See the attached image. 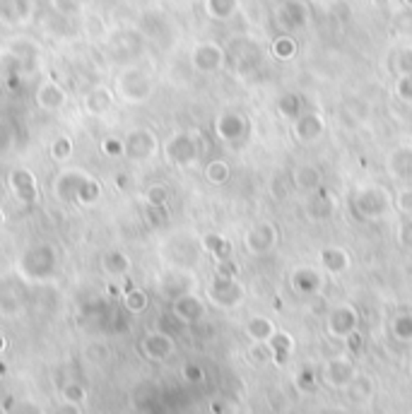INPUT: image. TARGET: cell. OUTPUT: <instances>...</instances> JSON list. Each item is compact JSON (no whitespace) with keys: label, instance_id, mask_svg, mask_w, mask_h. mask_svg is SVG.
Here are the masks:
<instances>
[{"label":"cell","instance_id":"obj_1","mask_svg":"<svg viewBox=\"0 0 412 414\" xmlns=\"http://www.w3.org/2000/svg\"><path fill=\"white\" fill-rule=\"evenodd\" d=\"M58 248L48 241H37L17 256L15 270L27 282H51L58 275Z\"/></svg>","mask_w":412,"mask_h":414},{"label":"cell","instance_id":"obj_2","mask_svg":"<svg viewBox=\"0 0 412 414\" xmlns=\"http://www.w3.org/2000/svg\"><path fill=\"white\" fill-rule=\"evenodd\" d=\"M113 92L121 102L126 104H145L147 99L155 92V79L147 70L138 68V66H128L123 68L121 73L116 75V82H113Z\"/></svg>","mask_w":412,"mask_h":414},{"label":"cell","instance_id":"obj_3","mask_svg":"<svg viewBox=\"0 0 412 414\" xmlns=\"http://www.w3.org/2000/svg\"><path fill=\"white\" fill-rule=\"evenodd\" d=\"M203 149H205V144H203L200 133L178 131L165 142V157L169 164H174V167L188 169L200 159Z\"/></svg>","mask_w":412,"mask_h":414},{"label":"cell","instance_id":"obj_4","mask_svg":"<svg viewBox=\"0 0 412 414\" xmlns=\"http://www.w3.org/2000/svg\"><path fill=\"white\" fill-rule=\"evenodd\" d=\"M89 173L84 169H77V167H68L63 171H58L51 181V193L53 198H58L61 203L66 205H75L77 203V196H80L82 186L89 181Z\"/></svg>","mask_w":412,"mask_h":414},{"label":"cell","instance_id":"obj_5","mask_svg":"<svg viewBox=\"0 0 412 414\" xmlns=\"http://www.w3.org/2000/svg\"><path fill=\"white\" fill-rule=\"evenodd\" d=\"M8 191L22 207H32L39 203V181L27 167H17L8 173Z\"/></svg>","mask_w":412,"mask_h":414},{"label":"cell","instance_id":"obj_6","mask_svg":"<svg viewBox=\"0 0 412 414\" xmlns=\"http://www.w3.org/2000/svg\"><path fill=\"white\" fill-rule=\"evenodd\" d=\"M123 147H126V157L131 162H150L160 152V140L150 128H133L131 133L123 135Z\"/></svg>","mask_w":412,"mask_h":414},{"label":"cell","instance_id":"obj_7","mask_svg":"<svg viewBox=\"0 0 412 414\" xmlns=\"http://www.w3.org/2000/svg\"><path fill=\"white\" fill-rule=\"evenodd\" d=\"M352 205H355V209L362 217H369V219L384 217L391 207V196L381 186H371L359 191V196L352 200Z\"/></svg>","mask_w":412,"mask_h":414},{"label":"cell","instance_id":"obj_8","mask_svg":"<svg viewBox=\"0 0 412 414\" xmlns=\"http://www.w3.org/2000/svg\"><path fill=\"white\" fill-rule=\"evenodd\" d=\"M37 15V0H0V24L24 27Z\"/></svg>","mask_w":412,"mask_h":414},{"label":"cell","instance_id":"obj_9","mask_svg":"<svg viewBox=\"0 0 412 414\" xmlns=\"http://www.w3.org/2000/svg\"><path fill=\"white\" fill-rule=\"evenodd\" d=\"M34 102L41 111L46 113H58L68 106V92L63 84H58L56 79H46L37 87L34 92Z\"/></svg>","mask_w":412,"mask_h":414},{"label":"cell","instance_id":"obj_10","mask_svg":"<svg viewBox=\"0 0 412 414\" xmlns=\"http://www.w3.org/2000/svg\"><path fill=\"white\" fill-rule=\"evenodd\" d=\"M207 297L222 308H232L241 301L244 297V289L239 287L236 277H222V275H215V279L210 282L207 287Z\"/></svg>","mask_w":412,"mask_h":414},{"label":"cell","instance_id":"obj_11","mask_svg":"<svg viewBox=\"0 0 412 414\" xmlns=\"http://www.w3.org/2000/svg\"><path fill=\"white\" fill-rule=\"evenodd\" d=\"M82 106L89 116L104 118L113 111V106H116V92H113L111 87H106V84H97V87H92L87 94H84Z\"/></svg>","mask_w":412,"mask_h":414},{"label":"cell","instance_id":"obj_12","mask_svg":"<svg viewBox=\"0 0 412 414\" xmlns=\"http://www.w3.org/2000/svg\"><path fill=\"white\" fill-rule=\"evenodd\" d=\"M191 63H193V68H196L198 73H203V75L217 73V70L225 66V51H222V46H217V44L203 41V44H198V46L193 48Z\"/></svg>","mask_w":412,"mask_h":414},{"label":"cell","instance_id":"obj_13","mask_svg":"<svg viewBox=\"0 0 412 414\" xmlns=\"http://www.w3.org/2000/svg\"><path fill=\"white\" fill-rule=\"evenodd\" d=\"M277 243V229L270 222H258L246 234V248L251 253H268L272 251Z\"/></svg>","mask_w":412,"mask_h":414},{"label":"cell","instance_id":"obj_14","mask_svg":"<svg viewBox=\"0 0 412 414\" xmlns=\"http://www.w3.org/2000/svg\"><path fill=\"white\" fill-rule=\"evenodd\" d=\"M246 121L241 113H234V111H225L217 116L215 121V135L225 142H239L241 138L246 135Z\"/></svg>","mask_w":412,"mask_h":414},{"label":"cell","instance_id":"obj_15","mask_svg":"<svg viewBox=\"0 0 412 414\" xmlns=\"http://www.w3.org/2000/svg\"><path fill=\"white\" fill-rule=\"evenodd\" d=\"M328 330L335 337H350L357 330V311L350 303H340L333 308L328 316Z\"/></svg>","mask_w":412,"mask_h":414},{"label":"cell","instance_id":"obj_16","mask_svg":"<svg viewBox=\"0 0 412 414\" xmlns=\"http://www.w3.org/2000/svg\"><path fill=\"white\" fill-rule=\"evenodd\" d=\"M171 311L181 323H198L205 316V303H203L196 294H178V297L174 299Z\"/></svg>","mask_w":412,"mask_h":414},{"label":"cell","instance_id":"obj_17","mask_svg":"<svg viewBox=\"0 0 412 414\" xmlns=\"http://www.w3.org/2000/svg\"><path fill=\"white\" fill-rule=\"evenodd\" d=\"M142 354L152 361H165L174 354V340L167 335V332H147L140 342Z\"/></svg>","mask_w":412,"mask_h":414},{"label":"cell","instance_id":"obj_18","mask_svg":"<svg viewBox=\"0 0 412 414\" xmlns=\"http://www.w3.org/2000/svg\"><path fill=\"white\" fill-rule=\"evenodd\" d=\"M355 376H357L355 364L347 357L330 359V361L326 364V381H328L333 388H347L355 381Z\"/></svg>","mask_w":412,"mask_h":414},{"label":"cell","instance_id":"obj_19","mask_svg":"<svg viewBox=\"0 0 412 414\" xmlns=\"http://www.w3.org/2000/svg\"><path fill=\"white\" fill-rule=\"evenodd\" d=\"M321 133H324V118L316 111H301L294 118V135L301 142H314L321 138Z\"/></svg>","mask_w":412,"mask_h":414},{"label":"cell","instance_id":"obj_20","mask_svg":"<svg viewBox=\"0 0 412 414\" xmlns=\"http://www.w3.org/2000/svg\"><path fill=\"white\" fill-rule=\"evenodd\" d=\"M10 51L17 56V61L22 63V70L24 75H32L34 70L39 68V58H41V51H39V46L32 41V39H15L12 44H10Z\"/></svg>","mask_w":412,"mask_h":414},{"label":"cell","instance_id":"obj_21","mask_svg":"<svg viewBox=\"0 0 412 414\" xmlns=\"http://www.w3.org/2000/svg\"><path fill=\"white\" fill-rule=\"evenodd\" d=\"M306 19H309V12L299 0H287L277 8V22L285 29H301Z\"/></svg>","mask_w":412,"mask_h":414},{"label":"cell","instance_id":"obj_22","mask_svg":"<svg viewBox=\"0 0 412 414\" xmlns=\"http://www.w3.org/2000/svg\"><path fill=\"white\" fill-rule=\"evenodd\" d=\"M102 270L109 277H123L131 270V256L121 248H109L102 256Z\"/></svg>","mask_w":412,"mask_h":414},{"label":"cell","instance_id":"obj_23","mask_svg":"<svg viewBox=\"0 0 412 414\" xmlns=\"http://www.w3.org/2000/svg\"><path fill=\"white\" fill-rule=\"evenodd\" d=\"M19 77H24V70H22V63L17 61V56H15L10 48L0 51V79H3L5 84H10V87H15Z\"/></svg>","mask_w":412,"mask_h":414},{"label":"cell","instance_id":"obj_24","mask_svg":"<svg viewBox=\"0 0 412 414\" xmlns=\"http://www.w3.org/2000/svg\"><path fill=\"white\" fill-rule=\"evenodd\" d=\"M321 263H324L326 270L335 272V275H340V272H345L347 267H350V253L345 251V248H324L321 251Z\"/></svg>","mask_w":412,"mask_h":414},{"label":"cell","instance_id":"obj_25","mask_svg":"<svg viewBox=\"0 0 412 414\" xmlns=\"http://www.w3.org/2000/svg\"><path fill=\"white\" fill-rule=\"evenodd\" d=\"M292 183H294L299 191H306V193H314L316 188H319V183H321V173H319V169L316 167H299V169H294V173H292Z\"/></svg>","mask_w":412,"mask_h":414},{"label":"cell","instance_id":"obj_26","mask_svg":"<svg viewBox=\"0 0 412 414\" xmlns=\"http://www.w3.org/2000/svg\"><path fill=\"white\" fill-rule=\"evenodd\" d=\"M48 154H51V159L56 164L71 162L73 154H75V142H73L71 135H56L48 144Z\"/></svg>","mask_w":412,"mask_h":414},{"label":"cell","instance_id":"obj_27","mask_svg":"<svg viewBox=\"0 0 412 414\" xmlns=\"http://www.w3.org/2000/svg\"><path fill=\"white\" fill-rule=\"evenodd\" d=\"M246 332L253 342H268L272 335H275V326H272L270 318L265 316H253L246 326Z\"/></svg>","mask_w":412,"mask_h":414},{"label":"cell","instance_id":"obj_28","mask_svg":"<svg viewBox=\"0 0 412 414\" xmlns=\"http://www.w3.org/2000/svg\"><path fill=\"white\" fill-rule=\"evenodd\" d=\"M19 308H22V301L17 299V287L10 282L0 284V313L3 316H17Z\"/></svg>","mask_w":412,"mask_h":414},{"label":"cell","instance_id":"obj_29","mask_svg":"<svg viewBox=\"0 0 412 414\" xmlns=\"http://www.w3.org/2000/svg\"><path fill=\"white\" fill-rule=\"evenodd\" d=\"M203 248H205L210 256H215L217 261L232 258V243L227 241L222 234H207V236H203Z\"/></svg>","mask_w":412,"mask_h":414},{"label":"cell","instance_id":"obj_30","mask_svg":"<svg viewBox=\"0 0 412 414\" xmlns=\"http://www.w3.org/2000/svg\"><path fill=\"white\" fill-rule=\"evenodd\" d=\"M292 337L287 335V332H282V330H275V335L268 340V347H270V352H272V359L275 361H287L290 359V354H292Z\"/></svg>","mask_w":412,"mask_h":414},{"label":"cell","instance_id":"obj_31","mask_svg":"<svg viewBox=\"0 0 412 414\" xmlns=\"http://www.w3.org/2000/svg\"><path fill=\"white\" fill-rule=\"evenodd\" d=\"M374 391H376L374 381H371V378H366V376H359V373H357L355 381L347 386V393H350V397H352V400H357V402L371 400V397H374Z\"/></svg>","mask_w":412,"mask_h":414},{"label":"cell","instance_id":"obj_32","mask_svg":"<svg viewBox=\"0 0 412 414\" xmlns=\"http://www.w3.org/2000/svg\"><path fill=\"white\" fill-rule=\"evenodd\" d=\"M239 10V0H205V12L212 19H230Z\"/></svg>","mask_w":412,"mask_h":414},{"label":"cell","instance_id":"obj_33","mask_svg":"<svg viewBox=\"0 0 412 414\" xmlns=\"http://www.w3.org/2000/svg\"><path fill=\"white\" fill-rule=\"evenodd\" d=\"M102 183L97 181V178H89L87 183L82 186V191H80V196H77V203L75 205L77 207H82V209H89V207H94L97 205L99 200H102Z\"/></svg>","mask_w":412,"mask_h":414},{"label":"cell","instance_id":"obj_34","mask_svg":"<svg viewBox=\"0 0 412 414\" xmlns=\"http://www.w3.org/2000/svg\"><path fill=\"white\" fill-rule=\"evenodd\" d=\"M123 306H126V311H131V313H142L147 306H150V297H147L145 289L131 287V289H126V294H123Z\"/></svg>","mask_w":412,"mask_h":414},{"label":"cell","instance_id":"obj_35","mask_svg":"<svg viewBox=\"0 0 412 414\" xmlns=\"http://www.w3.org/2000/svg\"><path fill=\"white\" fill-rule=\"evenodd\" d=\"M277 111H280V116L292 118V121H294V118L304 111V102H301L299 94L287 92V94H282V97L277 99Z\"/></svg>","mask_w":412,"mask_h":414},{"label":"cell","instance_id":"obj_36","mask_svg":"<svg viewBox=\"0 0 412 414\" xmlns=\"http://www.w3.org/2000/svg\"><path fill=\"white\" fill-rule=\"evenodd\" d=\"M292 282H294V287L299 289V292L304 294H311L319 289L321 284V277L316 275V270H311V267H301V270L294 272V277H292Z\"/></svg>","mask_w":412,"mask_h":414},{"label":"cell","instance_id":"obj_37","mask_svg":"<svg viewBox=\"0 0 412 414\" xmlns=\"http://www.w3.org/2000/svg\"><path fill=\"white\" fill-rule=\"evenodd\" d=\"M232 176V169L227 162H222V159H215V162H210L205 167V178L212 183V186H222V183H227Z\"/></svg>","mask_w":412,"mask_h":414},{"label":"cell","instance_id":"obj_38","mask_svg":"<svg viewBox=\"0 0 412 414\" xmlns=\"http://www.w3.org/2000/svg\"><path fill=\"white\" fill-rule=\"evenodd\" d=\"M147 207H167L169 205V188L165 183H152L145 191Z\"/></svg>","mask_w":412,"mask_h":414},{"label":"cell","instance_id":"obj_39","mask_svg":"<svg viewBox=\"0 0 412 414\" xmlns=\"http://www.w3.org/2000/svg\"><path fill=\"white\" fill-rule=\"evenodd\" d=\"M391 332H393L398 340L410 342L412 340V313H400L391 323Z\"/></svg>","mask_w":412,"mask_h":414},{"label":"cell","instance_id":"obj_40","mask_svg":"<svg viewBox=\"0 0 412 414\" xmlns=\"http://www.w3.org/2000/svg\"><path fill=\"white\" fill-rule=\"evenodd\" d=\"M330 207H333L330 196L326 191H321V188H316L314 196H311V203H309L311 214H316V217H328Z\"/></svg>","mask_w":412,"mask_h":414},{"label":"cell","instance_id":"obj_41","mask_svg":"<svg viewBox=\"0 0 412 414\" xmlns=\"http://www.w3.org/2000/svg\"><path fill=\"white\" fill-rule=\"evenodd\" d=\"M393 29L403 37H412V5H405L393 15Z\"/></svg>","mask_w":412,"mask_h":414},{"label":"cell","instance_id":"obj_42","mask_svg":"<svg viewBox=\"0 0 412 414\" xmlns=\"http://www.w3.org/2000/svg\"><path fill=\"white\" fill-rule=\"evenodd\" d=\"M272 53H275V58H280V61H290L297 53V41L292 37H277L275 44H272Z\"/></svg>","mask_w":412,"mask_h":414},{"label":"cell","instance_id":"obj_43","mask_svg":"<svg viewBox=\"0 0 412 414\" xmlns=\"http://www.w3.org/2000/svg\"><path fill=\"white\" fill-rule=\"evenodd\" d=\"M102 152H104V157H109V159H121V157H126L123 138H113V135L104 138V140H102Z\"/></svg>","mask_w":412,"mask_h":414},{"label":"cell","instance_id":"obj_44","mask_svg":"<svg viewBox=\"0 0 412 414\" xmlns=\"http://www.w3.org/2000/svg\"><path fill=\"white\" fill-rule=\"evenodd\" d=\"M61 395H63V402H73V405H82L84 400H87V391L80 386V383H66L63 386V391H61Z\"/></svg>","mask_w":412,"mask_h":414},{"label":"cell","instance_id":"obj_45","mask_svg":"<svg viewBox=\"0 0 412 414\" xmlns=\"http://www.w3.org/2000/svg\"><path fill=\"white\" fill-rule=\"evenodd\" d=\"M395 94H398L400 102L412 104V73H403L395 79Z\"/></svg>","mask_w":412,"mask_h":414},{"label":"cell","instance_id":"obj_46","mask_svg":"<svg viewBox=\"0 0 412 414\" xmlns=\"http://www.w3.org/2000/svg\"><path fill=\"white\" fill-rule=\"evenodd\" d=\"M15 144V131L12 126H10L5 118H0V157H5V154L12 149Z\"/></svg>","mask_w":412,"mask_h":414},{"label":"cell","instance_id":"obj_47","mask_svg":"<svg viewBox=\"0 0 412 414\" xmlns=\"http://www.w3.org/2000/svg\"><path fill=\"white\" fill-rule=\"evenodd\" d=\"M395 205H398L400 212L412 214V188H403V191H398V196H395Z\"/></svg>","mask_w":412,"mask_h":414},{"label":"cell","instance_id":"obj_48","mask_svg":"<svg viewBox=\"0 0 412 414\" xmlns=\"http://www.w3.org/2000/svg\"><path fill=\"white\" fill-rule=\"evenodd\" d=\"M395 68H398V75L412 73V51L410 48H405V51H400L398 56H395Z\"/></svg>","mask_w":412,"mask_h":414},{"label":"cell","instance_id":"obj_49","mask_svg":"<svg viewBox=\"0 0 412 414\" xmlns=\"http://www.w3.org/2000/svg\"><path fill=\"white\" fill-rule=\"evenodd\" d=\"M183 378H186L188 383H200L203 378H205V373H203V368L196 366V364H186V366H183Z\"/></svg>","mask_w":412,"mask_h":414},{"label":"cell","instance_id":"obj_50","mask_svg":"<svg viewBox=\"0 0 412 414\" xmlns=\"http://www.w3.org/2000/svg\"><path fill=\"white\" fill-rule=\"evenodd\" d=\"M217 275L236 277V275H239V270H236V265L232 263V258H225V261H217Z\"/></svg>","mask_w":412,"mask_h":414},{"label":"cell","instance_id":"obj_51","mask_svg":"<svg viewBox=\"0 0 412 414\" xmlns=\"http://www.w3.org/2000/svg\"><path fill=\"white\" fill-rule=\"evenodd\" d=\"M400 243L405 248H412V219H405L403 227H400Z\"/></svg>","mask_w":412,"mask_h":414},{"label":"cell","instance_id":"obj_52","mask_svg":"<svg viewBox=\"0 0 412 414\" xmlns=\"http://www.w3.org/2000/svg\"><path fill=\"white\" fill-rule=\"evenodd\" d=\"M87 357L92 359V361H104V359H106V349H104L102 345H94V347H89L87 349Z\"/></svg>","mask_w":412,"mask_h":414},{"label":"cell","instance_id":"obj_53","mask_svg":"<svg viewBox=\"0 0 412 414\" xmlns=\"http://www.w3.org/2000/svg\"><path fill=\"white\" fill-rule=\"evenodd\" d=\"M56 414H80V405H73V402H63V405L58 407Z\"/></svg>","mask_w":412,"mask_h":414},{"label":"cell","instance_id":"obj_54","mask_svg":"<svg viewBox=\"0 0 412 414\" xmlns=\"http://www.w3.org/2000/svg\"><path fill=\"white\" fill-rule=\"evenodd\" d=\"M113 183H116L118 191H126V188H128V176H126V173H118V176L113 178Z\"/></svg>","mask_w":412,"mask_h":414},{"label":"cell","instance_id":"obj_55","mask_svg":"<svg viewBox=\"0 0 412 414\" xmlns=\"http://www.w3.org/2000/svg\"><path fill=\"white\" fill-rule=\"evenodd\" d=\"M5 345H8V342H5V335H3V332H0V354L5 352Z\"/></svg>","mask_w":412,"mask_h":414},{"label":"cell","instance_id":"obj_56","mask_svg":"<svg viewBox=\"0 0 412 414\" xmlns=\"http://www.w3.org/2000/svg\"><path fill=\"white\" fill-rule=\"evenodd\" d=\"M5 222V212H3V207H0V224Z\"/></svg>","mask_w":412,"mask_h":414},{"label":"cell","instance_id":"obj_57","mask_svg":"<svg viewBox=\"0 0 412 414\" xmlns=\"http://www.w3.org/2000/svg\"><path fill=\"white\" fill-rule=\"evenodd\" d=\"M403 3H405V5H412V0H403Z\"/></svg>","mask_w":412,"mask_h":414}]
</instances>
